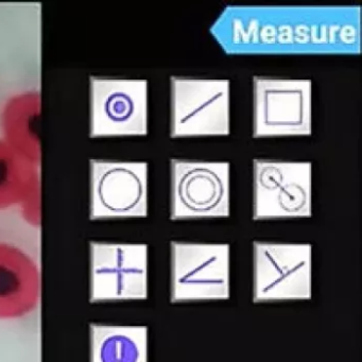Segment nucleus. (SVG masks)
Listing matches in <instances>:
<instances>
[{"label":"nucleus","mask_w":362,"mask_h":362,"mask_svg":"<svg viewBox=\"0 0 362 362\" xmlns=\"http://www.w3.org/2000/svg\"><path fill=\"white\" fill-rule=\"evenodd\" d=\"M211 35L228 54H360V7H226Z\"/></svg>","instance_id":"1"},{"label":"nucleus","mask_w":362,"mask_h":362,"mask_svg":"<svg viewBox=\"0 0 362 362\" xmlns=\"http://www.w3.org/2000/svg\"><path fill=\"white\" fill-rule=\"evenodd\" d=\"M230 134V80L170 78L171 139Z\"/></svg>","instance_id":"2"},{"label":"nucleus","mask_w":362,"mask_h":362,"mask_svg":"<svg viewBox=\"0 0 362 362\" xmlns=\"http://www.w3.org/2000/svg\"><path fill=\"white\" fill-rule=\"evenodd\" d=\"M230 298L228 243H170V302H207Z\"/></svg>","instance_id":"3"},{"label":"nucleus","mask_w":362,"mask_h":362,"mask_svg":"<svg viewBox=\"0 0 362 362\" xmlns=\"http://www.w3.org/2000/svg\"><path fill=\"white\" fill-rule=\"evenodd\" d=\"M230 216V163L170 160V219Z\"/></svg>","instance_id":"4"},{"label":"nucleus","mask_w":362,"mask_h":362,"mask_svg":"<svg viewBox=\"0 0 362 362\" xmlns=\"http://www.w3.org/2000/svg\"><path fill=\"white\" fill-rule=\"evenodd\" d=\"M313 81L253 78V139L310 136Z\"/></svg>","instance_id":"5"},{"label":"nucleus","mask_w":362,"mask_h":362,"mask_svg":"<svg viewBox=\"0 0 362 362\" xmlns=\"http://www.w3.org/2000/svg\"><path fill=\"white\" fill-rule=\"evenodd\" d=\"M313 296V245L253 243V302L307 300Z\"/></svg>","instance_id":"6"},{"label":"nucleus","mask_w":362,"mask_h":362,"mask_svg":"<svg viewBox=\"0 0 362 362\" xmlns=\"http://www.w3.org/2000/svg\"><path fill=\"white\" fill-rule=\"evenodd\" d=\"M313 216V164L255 158L253 220Z\"/></svg>","instance_id":"7"},{"label":"nucleus","mask_w":362,"mask_h":362,"mask_svg":"<svg viewBox=\"0 0 362 362\" xmlns=\"http://www.w3.org/2000/svg\"><path fill=\"white\" fill-rule=\"evenodd\" d=\"M41 296V275L24 252L0 243V319L31 313Z\"/></svg>","instance_id":"8"},{"label":"nucleus","mask_w":362,"mask_h":362,"mask_svg":"<svg viewBox=\"0 0 362 362\" xmlns=\"http://www.w3.org/2000/svg\"><path fill=\"white\" fill-rule=\"evenodd\" d=\"M100 197L116 215L146 217L148 211V164H122L103 175Z\"/></svg>","instance_id":"9"},{"label":"nucleus","mask_w":362,"mask_h":362,"mask_svg":"<svg viewBox=\"0 0 362 362\" xmlns=\"http://www.w3.org/2000/svg\"><path fill=\"white\" fill-rule=\"evenodd\" d=\"M41 100L39 95L14 97L3 114L5 141L33 163L40 160L39 122Z\"/></svg>","instance_id":"10"},{"label":"nucleus","mask_w":362,"mask_h":362,"mask_svg":"<svg viewBox=\"0 0 362 362\" xmlns=\"http://www.w3.org/2000/svg\"><path fill=\"white\" fill-rule=\"evenodd\" d=\"M40 192L35 163L0 141V209L24 205Z\"/></svg>","instance_id":"11"},{"label":"nucleus","mask_w":362,"mask_h":362,"mask_svg":"<svg viewBox=\"0 0 362 362\" xmlns=\"http://www.w3.org/2000/svg\"><path fill=\"white\" fill-rule=\"evenodd\" d=\"M99 361L148 362V328L133 326L105 330L99 347Z\"/></svg>","instance_id":"12"}]
</instances>
